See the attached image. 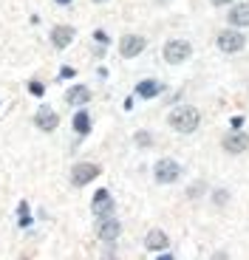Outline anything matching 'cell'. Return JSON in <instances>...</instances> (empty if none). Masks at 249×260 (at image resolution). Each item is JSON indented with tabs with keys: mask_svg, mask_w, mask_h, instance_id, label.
Here are the masks:
<instances>
[{
	"mask_svg": "<svg viewBox=\"0 0 249 260\" xmlns=\"http://www.w3.org/2000/svg\"><path fill=\"white\" fill-rule=\"evenodd\" d=\"M167 122H170V127L178 130V133H193V130L198 127V122H201V113H198V108H193V105H181V108H173L170 111Z\"/></svg>",
	"mask_w": 249,
	"mask_h": 260,
	"instance_id": "cell-1",
	"label": "cell"
},
{
	"mask_svg": "<svg viewBox=\"0 0 249 260\" xmlns=\"http://www.w3.org/2000/svg\"><path fill=\"white\" fill-rule=\"evenodd\" d=\"M153 176H156L159 184H173L181 178V164L176 158H159L156 167H153Z\"/></svg>",
	"mask_w": 249,
	"mask_h": 260,
	"instance_id": "cell-2",
	"label": "cell"
},
{
	"mask_svg": "<svg viewBox=\"0 0 249 260\" xmlns=\"http://www.w3.org/2000/svg\"><path fill=\"white\" fill-rule=\"evenodd\" d=\"M215 43H218V48H221L224 54H238V51H243V46H246V37H243L238 28H224V31L215 37Z\"/></svg>",
	"mask_w": 249,
	"mask_h": 260,
	"instance_id": "cell-3",
	"label": "cell"
},
{
	"mask_svg": "<svg viewBox=\"0 0 249 260\" xmlns=\"http://www.w3.org/2000/svg\"><path fill=\"white\" fill-rule=\"evenodd\" d=\"M190 54H193V46L187 43V40H170V43L164 46V59H167L170 65L187 62V59H190Z\"/></svg>",
	"mask_w": 249,
	"mask_h": 260,
	"instance_id": "cell-4",
	"label": "cell"
},
{
	"mask_svg": "<svg viewBox=\"0 0 249 260\" xmlns=\"http://www.w3.org/2000/svg\"><path fill=\"white\" fill-rule=\"evenodd\" d=\"M97 176H99V167L91 161H79L71 167V184L74 187H85V184H91Z\"/></svg>",
	"mask_w": 249,
	"mask_h": 260,
	"instance_id": "cell-5",
	"label": "cell"
},
{
	"mask_svg": "<svg viewBox=\"0 0 249 260\" xmlns=\"http://www.w3.org/2000/svg\"><path fill=\"white\" fill-rule=\"evenodd\" d=\"M144 46H147L144 37H139V34H124V37L119 40V54H122L124 59H133L144 51Z\"/></svg>",
	"mask_w": 249,
	"mask_h": 260,
	"instance_id": "cell-6",
	"label": "cell"
},
{
	"mask_svg": "<svg viewBox=\"0 0 249 260\" xmlns=\"http://www.w3.org/2000/svg\"><path fill=\"white\" fill-rule=\"evenodd\" d=\"M91 209H94V215H97V218H111V215H113V198H111V192H108V189H99V192L94 195Z\"/></svg>",
	"mask_w": 249,
	"mask_h": 260,
	"instance_id": "cell-7",
	"label": "cell"
},
{
	"mask_svg": "<svg viewBox=\"0 0 249 260\" xmlns=\"http://www.w3.org/2000/svg\"><path fill=\"white\" fill-rule=\"evenodd\" d=\"M119 232H122V226H119V221L116 218H99V226H97V235L102 238L105 243H113L119 238Z\"/></svg>",
	"mask_w": 249,
	"mask_h": 260,
	"instance_id": "cell-8",
	"label": "cell"
},
{
	"mask_svg": "<svg viewBox=\"0 0 249 260\" xmlns=\"http://www.w3.org/2000/svg\"><path fill=\"white\" fill-rule=\"evenodd\" d=\"M34 124H37L43 133H51V130H57L59 116H57V111H54V108H40L37 116H34Z\"/></svg>",
	"mask_w": 249,
	"mask_h": 260,
	"instance_id": "cell-9",
	"label": "cell"
},
{
	"mask_svg": "<svg viewBox=\"0 0 249 260\" xmlns=\"http://www.w3.org/2000/svg\"><path fill=\"white\" fill-rule=\"evenodd\" d=\"M144 249H150V252H164V249H170V238H167L162 229H150V232L144 235Z\"/></svg>",
	"mask_w": 249,
	"mask_h": 260,
	"instance_id": "cell-10",
	"label": "cell"
},
{
	"mask_svg": "<svg viewBox=\"0 0 249 260\" xmlns=\"http://www.w3.org/2000/svg\"><path fill=\"white\" fill-rule=\"evenodd\" d=\"M230 26L232 28H246L249 26V3H235L230 9Z\"/></svg>",
	"mask_w": 249,
	"mask_h": 260,
	"instance_id": "cell-11",
	"label": "cell"
},
{
	"mask_svg": "<svg viewBox=\"0 0 249 260\" xmlns=\"http://www.w3.org/2000/svg\"><path fill=\"white\" fill-rule=\"evenodd\" d=\"M74 43V28L71 26H57L51 31V46L54 48H68Z\"/></svg>",
	"mask_w": 249,
	"mask_h": 260,
	"instance_id": "cell-12",
	"label": "cell"
},
{
	"mask_svg": "<svg viewBox=\"0 0 249 260\" xmlns=\"http://www.w3.org/2000/svg\"><path fill=\"white\" fill-rule=\"evenodd\" d=\"M246 147H249L246 133H230V136L224 139V150H227V153H243Z\"/></svg>",
	"mask_w": 249,
	"mask_h": 260,
	"instance_id": "cell-13",
	"label": "cell"
},
{
	"mask_svg": "<svg viewBox=\"0 0 249 260\" xmlns=\"http://www.w3.org/2000/svg\"><path fill=\"white\" fill-rule=\"evenodd\" d=\"M66 99L71 105H88V102H91V91H88L85 85H74L71 91L66 93Z\"/></svg>",
	"mask_w": 249,
	"mask_h": 260,
	"instance_id": "cell-14",
	"label": "cell"
},
{
	"mask_svg": "<svg viewBox=\"0 0 249 260\" xmlns=\"http://www.w3.org/2000/svg\"><path fill=\"white\" fill-rule=\"evenodd\" d=\"M74 130H77L79 136H88V133H91V113H88L85 108L74 113Z\"/></svg>",
	"mask_w": 249,
	"mask_h": 260,
	"instance_id": "cell-15",
	"label": "cell"
},
{
	"mask_svg": "<svg viewBox=\"0 0 249 260\" xmlns=\"http://www.w3.org/2000/svg\"><path fill=\"white\" fill-rule=\"evenodd\" d=\"M159 91H162V85L156 82V79H142V82L136 85V93L142 99H153V96H159Z\"/></svg>",
	"mask_w": 249,
	"mask_h": 260,
	"instance_id": "cell-16",
	"label": "cell"
},
{
	"mask_svg": "<svg viewBox=\"0 0 249 260\" xmlns=\"http://www.w3.org/2000/svg\"><path fill=\"white\" fill-rule=\"evenodd\" d=\"M136 144H139V147H150V144H153L150 133H147V130H139V133H136Z\"/></svg>",
	"mask_w": 249,
	"mask_h": 260,
	"instance_id": "cell-17",
	"label": "cell"
},
{
	"mask_svg": "<svg viewBox=\"0 0 249 260\" xmlns=\"http://www.w3.org/2000/svg\"><path fill=\"white\" fill-rule=\"evenodd\" d=\"M28 93H34V96H43V93H46V85H43V82H32V85H28Z\"/></svg>",
	"mask_w": 249,
	"mask_h": 260,
	"instance_id": "cell-18",
	"label": "cell"
},
{
	"mask_svg": "<svg viewBox=\"0 0 249 260\" xmlns=\"http://www.w3.org/2000/svg\"><path fill=\"white\" fill-rule=\"evenodd\" d=\"M227 198H230V192H227V189H218V192L212 195V201H215L218 207H224V204H227Z\"/></svg>",
	"mask_w": 249,
	"mask_h": 260,
	"instance_id": "cell-19",
	"label": "cell"
},
{
	"mask_svg": "<svg viewBox=\"0 0 249 260\" xmlns=\"http://www.w3.org/2000/svg\"><path fill=\"white\" fill-rule=\"evenodd\" d=\"M204 192V184H193L190 187V198H196V195H201Z\"/></svg>",
	"mask_w": 249,
	"mask_h": 260,
	"instance_id": "cell-20",
	"label": "cell"
},
{
	"mask_svg": "<svg viewBox=\"0 0 249 260\" xmlns=\"http://www.w3.org/2000/svg\"><path fill=\"white\" fill-rule=\"evenodd\" d=\"M212 260H230V254L224 252V249H218V252H215V254H212Z\"/></svg>",
	"mask_w": 249,
	"mask_h": 260,
	"instance_id": "cell-21",
	"label": "cell"
},
{
	"mask_svg": "<svg viewBox=\"0 0 249 260\" xmlns=\"http://www.w3.org/2000/svg\"><path fill=\"white\" fill-rule=\"evenodd\" d=\"M68 77H74V68H66V71L59 74V79H68Z\"/></svg>",
	"mask_w": 249,
	"mask_h": 260,
	"instance_id": "cell-22",
	"label": "cell"
},
{
	"mask_svg": "<svg viewBox=\"0 0 249 260\" xmlns=\"http://www.w3.org/2000/svg\"><path fill=\"white\" fill-rule=\"evenodd\" d=\"M212 6H230V0H210Z\"/></svg>",
	"mask_w": 249,
	"mask_h": 260,
	"instance_id": "cell-23",
	"label": "cell"
},
{
	"mask_svg": "<svg viewBox=\"0 0 249 260\" xmlns=\"http://www.w3.org/2000/svg\"><path fill=\"white\" fill-rule=\"evenodd\" d=\"M105 260H116V254H113V252H108V254H105Z\"/></svg>",
	"mask_w": 249,
	"mask_h": 260,
	"instance_id": "cell-24",
	"label": "cell"
},
{
	"mask_svg": "<svg viewBox=\"0 0 249 260\" xmlns=\"http://www.w3.org/2000/svg\"><path fill=\"white\" fill-rule=\"evenodd\" d=\"M57 3H59V6H68V3H71V0H57Z\"/></svg>",
	"mask_w": 249,
	"mask_h": 260,
	"instance_id": "cell-25",
	"label": "cell"
},
{
	"mask_svg": "<svg viewBox=\"0 0 249 260\" xmlns=\"http://www.w3.org/2000/svg\"><path fill=\"white\" fill-rule=\"evenodd\" d=\"M159 260H173V257H170V254H162V257H159Z\"/></svg>",
	"mask_w": 249,
	"mask_h": 260,
	"instance_id": "cell-26",
	"label": "cell"
},
{
	"mask_svg": "<svg viewBox=\"0 0 249 260\" xmlns=\"http://www.w3.org/2000/svg\"><path fill=\"white\" fill-rule=\"evenodd\" d=\"M94 3H108V0H94Z\"/></svg>",
	"mask_w": 249,
	"mask_h": 260,
	"instance_id": "cell-27",
	"label": "cell"
}]
</instances>
